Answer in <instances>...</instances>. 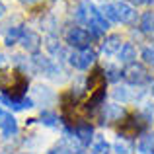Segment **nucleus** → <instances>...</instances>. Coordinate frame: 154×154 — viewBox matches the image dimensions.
<instances>
[{
	"label": "nucleus",
	"instance_id": "obj_31",
	"mask_svg": "<svg viewBox=\"0 0 154 154\" xmlns=\"http://www.w3.org/2000/svg\"><path fill=\"white\" fill-rule=\"evenodd\" d=\"M127 2H133V4H143V2H146V0H127Z\"/></svg>",
	"mask_w": 154,
	"mask_h": 154
},
{
	"label": "nucleus",
	"instance_id": "obj_10",
	"mask_svg": "<svg viewBox=\"0 0 154 154\" xmlns=\"http://www.w3.org/2000/svg\"><path fill=\"white\" fill-rule=\"evenodd\" d=\"M0 103L8 105L12 111H22V109H29V107H33V100H29V98L12 100V98H8V96H4V94L0 96Z\"/></svg>",
	"mask_w": 154,
	"mask_h": 154
},
{
	"label": "nucleus",
	"instance_id": "obj_17",
	"mask_svg": "<svg viewBox=\"0 0 154 154\" xmlns=\"http://www.w3.org/2000/svg\"><path fill=\"white\" fill-rule=\"evenodd\" d=\"M23 27L22 26H16V27H10V29L6 31V37H4V43H6L8 47H12V45H16V43H20L22 41V35H23Z\"/></svg>",
	"mask_w": 154,
	"mask_h": 154
},
{
	"label": "nucleus",
	"instance_id": "obj_29",
	"mask_svg": "<svg viewBox=\"0 0 154 154\" xmlns=\"http://www.w3.org/2000/svg\"><path fill=\"white\" fill-rule=\"evenodd\" d=\"M143 60L146 64H150V66H154V47H146L143 51Z\"/></svg>",
	"mask_w": 154,
	"mask_h": 154
},
{
	"label": "nucleus",
	"instance_id": "obj_28",
	"mask_svg": "<svg viewBox=\"0 0 154 154\" xmlns=\"http://www.w3.org/2000/svg\"><path fill=\"white\" fill-rule=\"evenodd\" d=\"M47 49H49V51L53 53V55L57 57V59H60V57H64V55H66V53H64V49H63V45H59V43H57V41H53V39H51L49 43H47Z\"/></svg>",
	"mask_w": 154,
	"mask_h": 154
},
{
	"label": "nucleus",
	"instance_id": "obj_4",
	"mask_svg": "<svg viewBox=\"0 0 154 154\" xmlns=\"http://www.w3.org/2000/svg\"><path fill=\"white\" fill-rule=\"evenodd\" d=\"M92 41V33H88L84 27H70L66 31V43L74 49H88Z\"/></svg>",
	"mask_w": 154,
	"mask_h": 154
},
{
	"label": "nucleus",
	"instance_id": "obj_21",
	"mask_svg": "<svg viewBox=\"0 0 154 154\" xmlns=\"http://www.w3.org/2000/svg\"><path fill=\"white\" fill-rule=\"evenodd\" d=\"M102 14L107 22H119V14H117V6L115 4H105L102 8Z\"/></svg>",
	"mask_w": 154,
	"mask_h": 154
},
{
	"label": "nucleus",
	"instance_id": "obj_26",
	"mask_svg": "<svg viewBox=\"0 0 154 154\" xmlns=\"http://www.w3.org/2000/svg\"><path fill=\"white\" fill-rule=\"evenodd\" d=\"M113 148H115L117 154H129L131 152V144H129L125 139H117L115 144H113Z\"/></svg>",
	"mask_w": 154,
	"mask_h": 154
},
{
	"label": "nucleus",
	"instance_id": "obj_20",
	"mask_svg": "<svg viewBox=\"0 0 154 154\" xmlns=\"http://www.w3.org/2000/svg\"><path fill=\"white\" fill-rule=\"evenodd\" d=\"M140 29L144 33H154V12H146L140 18Z\"/></svg>",
	"mask_w": 154,
	"mask_h": 154
},
{
	"label": "nucleus",
	"instance_id": "obj_8",
	"mask_svg": "<svg viewBox=\"0 0 154 154\" xmlns=\"http://www.w3.org/2000/svg\"><path fill=\"white\" fill-rule=\"evenodd\" d=\"M125 117V109L119 103H105L103 105V113L102 119L103 123H113V121H121Z\"/></svg>",
	"mask_w": 154,
	"mask_h": 154
},
{
	"label": "nucleus",
	"instance_id": "obj_15",
	"mask_svg": "<svg viewBox=\"0 0 154 154\" xmlns=\"http://www.w3.org/2000/svg\"><path fill=\"white\" fill-rule=\"evenodd\" d=\"M143 117L140 115H133V117H129L127 121L123 123V133L125 135H137V133L143 129Z\"/></svg>",
	"mask_w": 154,
	"mask_h": 154
},
{
	"label": "nucleus",
	"instance_id": "obj_30",
	"mask_svg": "<svg viewBox=\"0 0 154 154\" xmlns=\"http://www.w3.org/2000/svg\"><path fill=\"white\" fill-rule=\"evenodd\" d=\"M20 2H23V4H35V2H39V0H20Z\"/></svg>",
	"mask_w": 154,
	"mask_h": 154
},
{
	"label": "nucleus",
	"instance_id": "obj_12",
	"mask_svg": "<svg viewBox=\"0 0 154 154\" xmlns=\"http://www.w3.org/2000/svg\"><path fill=\"white\" fill-rule=\"evenodd\" d=\"M115 6H117V14H119V22L121 23H133L135 22L137 12H135V8H133L131 4L119 2V4H115Z\"/></svg>",
	"mask_w": 154,
	"mask_h": 154
},
{
	"label": "nucleus",
	"instance_id": "obj_27",
	"mask_svg": "<svg viewBox=\"0 0 154 154\" xmlns=\"http://www.w3.org/2000/svg\"><path fill=\"white\" fill-rule=\"evenodd\" d=\"M35 94H37V100L39 102H45V103H49L51 100H53V94L49 92V88H43V86H39L37 90H35Z\"/></svg>",
	"mask_w": 154,
	"mask_h": 154
},
{
	"label": "nucleus",
	"instance_id": "obj_32",
	"mask_svg": "<svg viewBox=\"0 0 154 154\" xmlns=\"http://www.w3.org/2000/svg\"><path fill=\"white\" fill-rule=\"evenodd\" d=\"M2 16H4V4L0 2V18H2Z\"/></svg>",
	"mask_w": 154,
	"mask_h": 154
},
{
	"label": "nucleus",
	"instance_id": "obj_7",
	"mask_svg": "<svg viewBox=\"0 0 154 154\" xmlns=\"http://www.w3.org/2000/svg\"><path fill=\"white\" fill-rule=\"evenodd\" d=\"M0 129H2L4 137H14L18 133V123H16L14 115L2 107H0Z\"/></svg>",
	"mask_w": 154,
	"mask_h": 154
},
{
	"label": "nucleus",
	"instance_id": "obj_11",
	"mask_svg": "<svg viewBox=\"0 0 154 154\" xmlns=\"http://www.w3.org/2000/svg\"><path fill=\"white\" fill-rule=\"evenodd\" d=\"M74 140H76V137H74ZM74 140H72V137L60 140V143L57 144L49 154H80V148L74 144Z\"/></svg>",
	"mask_w": 154,
	"mask_h": 154
},
{
	"label": "nucleus",
	"instance_id": "obj_18",
	"mask_svg": "<svg viewBox=\"0 0 154 154\" xmlns=\"http://www.w3.org/2000/svg\"><path fill=\"white\" fill-rule=\"evenodd\" d=\"M117 57H119V60H121V63L131 64L133 60L137 59V51H135V47H133L131 43H125V45L119 49V53H117Z\"/></svg>",
	"mask_w": 154,
	"mask_h": 154
},
{
	"label": "nucleus",
	"instance_id": "obj_19",
	"mask_svg": "<svg viewBox=\"0 0 154 154\" xmlns=\"http://www.w3.org/2000/svg\"><path fill=\"white\" fill-rule=\"evenodd\" d=\"M137 148H139V152H143V154H154V137L152 135L140 137Z\"/></svg>",
	"mask_w": 154,
	"mask_h": 154
},
{
	"label": "nucleus",
	"instance_id": "obj_23",
	"mask_svg": "<svg viewBox=\"0 0 154 154\" xmlns=\"http://www.w3.org/2000/svg\"><path fill=\"white\" fill-rule=\"evenodd\" d=\"M109 152V144L105 143L103 139H96L94 146H92V152L90 154H107Z\"/></svg>",
	"mask_w": 154,
	"mask_h": 154
},
{
	"label": "nucleus",
	"instance_id": "obj_25",
	"mask_svg": "<svg viewBox=\"0 0 154 154\" xmlns=\"http://www.w3.org/2000/svg\"><path fill=\"white\" fill-rule=\"evenodd\" d=\"M113 98L115 100H121V102H129V100H133V94H131V90L129 88H117L115 92H113Z\"/></svg>",
	"mask_w": 154,
	"mask_h": 154
},
{
	"label": "nucleus",
	"instance_id": "obj_14",
	"mask_svg": "<svg viewBox=\"0 0 154 154\" xmlns=\"http://www.w3.org/2000/svg\"><path fill=\"white\" fill-rule=\"evenodd\" d=\"M105 88V74H102V70H96L94 74H90V78H88V92L92 94H96L98 90H103Z\"/></svg>",
	"mask_w": 154,
	"mask_h": 154
},
{
	"label": "nucleus",
	"instance_id": "obj_16",
	"mask_svg": "<svg viewBox=\"0 0 154 154\" xmlns=\"http://www.w3.org/2000/svg\"><path fill=\"white\" fill-rule=\"evenodd\" d=\"M121 37L119 35H109V37H105L103 45H102V51L105 53V55H115V53H119L121 49Z\"/></svg>",
	"mask_w": 154,
	"mask_h": 154
},
{
	"label": "nucleus",
	"instance_id": "obj_9",
	"mask_svg": "<svg viewBox=\"0 0 154 154\" xmlns=\"http://www.w3.org/2000/svg\"><path fill=\"white\" fill-rule=\"evenodd\" d=\"M22 47L26 51H29V53H37L39 49V45H41V37H39L35 31H29V29H26L23 31V35H22Z\"/></svg>",
	"mask_w": 154,
	"mask_h": 154
},
{
	"label": "nucleus",
	"instance_id": "obj_24",
	"mask_svg": "<svg viewBox=\"0 0 154 154\" xmlns=\"http://www.w3.org/2000/svg\"><path fill=\"white\" fill-rule=\"evenodd\" d=\"M41 123L47 125V127H57L59 119H57V115L51 113V111H41Z\"/></svg>",
	"mask_w": 154,
	"mask_h": 154
},
{
	"label": "nucleus",
	"instance_id": "obj_2",
	"mask_svg": "<svg viewBox=\"0 0 154 154\" xmlns=\"http://www.w3.org/2000/svg\"><path fill=\"white\" fill-rule=\"evenodd\" d=\"M68 60H70V64L74 68H78V70H86V68H90V64H94L96 60V53L94 49H76L70 53V57H68Z\"/></svg>",
	"mask_w": 154,
	"mask_h": 154
},
{
	"label": "nucleus",
	"instance_id": "obj_3",
	"mask_svg": "<svg viewBox=\"0 0 154 154\" xmlns=\"http://www.w3.org/2000/svg\"><path fill=\"white\" fill-rule=\"evenodd\" d=\"M100 14L102 12H98V8L94 6V4L90 2V0H84V2L78 4V8H76V20H78L80 23H84V26L90 27L92 23L96 22V20L100 18Z\"/></svg>",
	"mask_w": 154,
	"mask_h": 154
},
{
	"label": "nucleus",
	"instance_id": "obj_22",
	"mask_svg": "<svg viewBox=\"0 0 154 154\" xmlns=\"http://www.w3.org/2000/svg\"><path fill=\"white\" fill-rule=\"evenodd\" d=\"M103 72H105V80H111V82H117V80L123 76V72H121L117 66H111V64H109V66H105Z\"/></svg>",
	"mask_w": 154,
	"mask_h": 154
},
{
	"label": "nucleus",
	"instance_id": "obj_6",
	"mask_svg": "<svg viewBox=\"0 0 154 154\" xmlns=\"http://www.w3.org/2000/svg\"><path fill=\"white\" fill-rule=\"evenodd\" d=\"M33 64H35V68L37 70H41L45 76H57V74H60V68H59V64L57 63H53L51 59H47V57H41V55H35L33 57Z\"/></svg>",
	"mask_w": 154,
	"mask_h": 154
},
{
	"label": "nucleus",
	"instance_id": "obj_1",
	"mask_svg": "<svg viewBox=\"0 0 154 154\" xmlns=\"http://www.w3.org/2000/svg\"><path fill=\"white\" fill-rule=\"evenodd\" d=\"M0 90L12 100H22L27 90V78L18 70H0Z\"/></svg>",
	"mask_w": 154,
	"mask_h": 154
},
{
	"label": "nucleus",
	"instance_id": "obj_13",
	"mask_svg": "<svg viewBox=\"0 0 154 154\" xmlns=\"http://www.w3.org/2000/svg\"><path fill=\"white\" fill-rule=\"evenodd\" d=\"M92 127L88 123H78L74 127V135H76V139H78V143L82 144V146H88V144L92 143Z\"/></svg>",
	"mask_w": 154,
	"mask_h": 154
},
{
	"label": "nucleus",
	"instance_id": "obj_5",
	"mask_svg": "<svg viewBox=\"0 0 154 154\" xmlns=\"http://www.w3.org/2000/svg\"><path fill=\"white\" fill-rule=\"evenodd\" d=\"M123 78L127 80L129 84H144L148 80V74H146L143 64L131 63V64H127V68L123 70Z\"/></svg>",
	"mask_w": 154,
	"mask_h": 154
}]
</instances>
